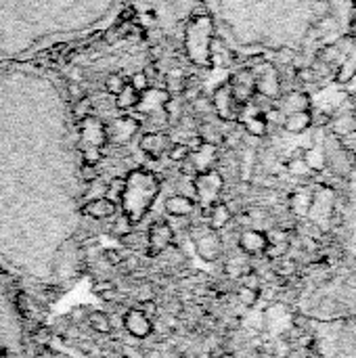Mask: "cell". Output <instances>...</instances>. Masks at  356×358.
<instances>
[{"mask_svg":"<svg viewBox=\"0 0 356 358\" xmlns=\"http://www.w3.org/2000/svg\"><path fill=\"white\" fill-rule=\"evenodd\" d=\"M159 191H162V182L151 170L136 168L128 172V176L124 178V191L120 197L122 214H126L132 224L141 222L149 214Z\"/></svg>","mask_w":356,"mask_h":358,"instance_id":"1","label":"cell"},{"mask_svg":"<svg viewBox=\"0 0 356 358\" xmlns=\"http://www.w3.org/2000/svg\"><path fill=\"white\" fill-rule=\"evenodd\" d=\"M107 138H109L107 126L99 117L86 115L80 120V149H82L84 166H97L101 162Z\"/></svg>","mask_w":356,"mask_h":358,"instance_id":"2","label":"cell"},{"mask_svg":"<svg viewBox=\"0 0 356 358\" xmlns=\"http://www.w3.org/2000/svg\"><path fill=\"white\" fill-rule=\"evenodd\" d=\"M212 31H214V23L208 15L195 17L189 27H187V52L193 61H208L210 57V42H212Z\"/></svg>","mask_w":356,"mask_h":358,"instance_id":"3","label":"cell"},{"mask_svg":"<svg viewBox=\"0 0 356 358\" xmlns=\"http://www.w3.org/2000/svg\"><path fill=\"white\" fill-rule=\"evenodd\" d=\"M193 189H195V199L199 201V206L210 210L214 203L220 201V193L225 189V178H222L220 170L212 168V170L195 174Z\"/></svg>","mask_w":356,"mask_h":358,"instance_id":"4","label":"cell"},{"mask_svg":"<svg viewBox=\"0 0 356 358\" xmlns=\"http://www.w3.org/2000/svg\"><path fill=\"white\" fill-rule=\"evenodd\" d=\"M193 245L197 250V256L206 262H214L220 256V237L214 229H193L191 231Z\"/></svg>","mask_w":356,"mask_h":358,"instance_id":"5","label":"cell"},{"mask_svg":"<svg viewBox=\"0 0 356 358\" xmlns=\"http://www.w3.org/2000/svg\"><path fill=\"white\" fill-rule=\"evenodd\" d=\"M212 107L216 111L218 117L222 120H235L241 115V109L243 105H239L235 99H233V92H231V86L229 84H222L214 90L212 94Z\"/></svg>","mask_w":356,"mask_h":358,"instance_id":"6","label":"cell"},{"mask_svg":"<svg viewBox=\"0 0 356 358\" xmlns=\"http://www.w3.org/2000/svg\"><path fill=\"white\" fill-rule=\"evenodd\" d=\"M172 241H174V229L168 222L159 220V222L151 224V229L147 233V254L159 256L172 245Z\"/></svg>","mask_w":356,"mask_h":358,"instance_id":"7","label":"cell"},{"mask_svg":"<svg viewBox=\"0 0 356 358\" xmlns=\"http://www.w3.org/2000/svg\"><path fill=\"white\" fill-rule=\"evenodd\" d=\"M124 329H126L132 338L145 340V338L151 336L153 323H151V319H149L143 310L132 308V310H128V313L124 315Z\"/></svg>","mask_w":356,"mask_h":358,"instance_id":"8","label":"cell"},{"mask_svg":"<svg viewBox=\"0 0 356 358\" xmlns=\"http://www.w3.org/2000/svg\"><path fill=\"white\" fill-rule=\"evenodd\" d=\"M216 145L214 143H201L197 149H193L191 151V155H189V164H191V168H193V172L195 174H199V172H206V170H212L214 168V164H216Z\"/></svg>","mask_w":356,"mask_h":358,"instance_id":"9","label":"cell"},{"mask_svg":"<svg viewBox=\"0 0 356 358\" xmlns=\"http://www.w3.org/2000/svg\"><path fill=\"white\" fill-rule=\"evenodd\" d=\"M138 147H141L143 153H147L151 157H159V155L168 153V149L172 147V141L164 132H147V134L141 136Z\"/></svg>","mask_w":356,"mask_h":358,"instance_id":"10","label":"cell"},{"mask_svg":"<svg viewBox=\"0 0 356 358\" xmlns=\"http://www.w3.org/2000/svg\"><path fill=\"white\" fill-rule=\"evenodd\" d=\"M82 212H84L86 216L94 218V220H105V218L115 216L118 203L111 201L109 197H94V199H90L88 203H84Z\"/></svg>","mask_w":356,"mask_h":358,"instance_id":"11","label":"cell"},{"mask_svg":"<svg viewBox=\"0 0 356 358\" xmlns=\"http://www.w3.org/2000/svg\"><path fill=\"white\" fill-rule=\"evenodd\" d=\"M136 130H138V124L134 117H120L118 122H113L111 128H107V134L115 143H128L132 134H136Z\"/></svg>","mask_w":356,"mask_h":358,"instance_id":"12","label":"cell"},{"mask_svg":"<svg viewBox=\"0 0 356 358\" xmlns=\"http://www.w3.org/2000/svg\"><path fill=\"white\" fill-rule=\"evenodd\" d=\"M193 210H195V199H193L191 195H180V193H176V195H172V197L166 199V212H168L170 216H174V218H185V216H189Z\"/></svg>","mask_w":356,"mask_h":358,"instance_id":"13","label":"cell"},{"mask_svg":"<svg viewBox=\"0 0 356 358\" xmlns=\"http://www.w3.org/2000/svg\"><path fill=\"white\" fill-rule=\"evenodd\" d=\"M239 245H241V250L248 252V254H260V252L266 250L269 241H266V237H264L260 231H245V233H241V237H239Z\"/></svg>","mask_w":356,"mask_h":358,"instance_id":"14","label":"cell"},{"mask_svg":"<svg viewBox=\"0 0 356 358\" xmlns=\"http://www.w3.org/2000/svg\"><path fill=\"white\" fill-rule=\"evenodd\" d=\"M210 229H214V231H222L229 222H231V210H229V206L227 203H214L212 208H210Z\"/></svg>","mask_w":356,"mask_h":358,"instance_id":"15","label":"cell"},{"mask_svg":"<svg viewBox=\"0 0 356 358\" xmlns=\"http://www.w3.org/2000/svg\"><path fill=\"white\" fill-rule=\"evenodd\" d=\"M138 99H141V94L126 82V86L115 94V107L118 109H122V111H130V109H134L136 107V103H138Z\"/></svg>","mask_w":356,"mask_h":358,"instance_id":"16","label":"cell"},{"mask_svg":"<svg viewBox=\"0 0 356 358\" xmlns=\"http://www.w3.org/2000/svg\"><path fill=\"white\" fill-rule=\"evenodd\" d=\"M285 130L292 132V134H300L304 132L308 126H311V115L306 111H296V113H290L283 122Z\"/></svg>","mask_w":356,"mask_h":358,"instance_id":"17","label":"cell"},{"mask_svg":"<svg viewBox=\"0 0 356 358\" xmlns=\"http://www.w3.org/2000/svg\"><path fill=\"white\" fill-rule=\"evenodd\" d=\"M88 325H90L92 331H97V334H101V336H109L111 329H113L109 315H105L103 310H92V313L88 315Z\"/></svg>","mask_w":356,"mask_h":358,"instance_id":"18","label":"cell"},{"mask_svg":"<svg viewBox=\"0 0 356 358\" xmlns=\"http://www.w3.org/2000/svg\"><path fill=\"white\" fill-rule=\"evenodd\" d=\"M243 128H245V132L252 134V136H264L266 130H269V124H266L264 115L258 113V115L245 117V120H243Z\"/></svg>","mask_w":356,"mask_h":358,"instance_id":"19","label":"cell"},{"mask_svg":"<svg viewBox=\"0 0 356 358\" xmlns=\"http://www.w3.org/2000/svg\"><path fill=\"white\" fill-rule=\"evenodd\" d=\"M189 155H191V149H189L187 143H172V147L168 149V157H170L172 162H176V164L187 162Z\"/></svg>","mask_w":356,"mask_h":358,"instance_id":"20","label":"cell"},{"mask_svg":"<svg viewBox=\"0 0 356 358\" xmlns=\"http://www.w3.org/2000/svg\"><path fill=\"white\" fill-rule=\"evenodd\" d=\"M126 86V80L120 76V73H111V76H107V80H105V90L109 92V94H118L122 88Z\"/></svg>","mask_w":356,"mask_h":358,"instance_id":"21","label":"cell"},{"mask_svg":"<svg viewBox=\"0 0 356 358\" xmlns=\"http://www.w3.org/2000/svg\"><path fill=\"white\" fill-rule=\"evenodd\" d=\"M128 84H130L138 94H143L145 90H149V78H147L145 71H136V73L128 80Z\"/></svg>","mask_w":356,"mask_h":358,"instance_id":"22","label":"cell"},{"mask_svg":"<svg viewBox=\"0 0 356 358\" xmlns=\"http://www.w3.org/2000/svg\"><path fill=\"white\" fill-rule=\"evenodd\" d=\"M132 227H134V224L130 222V218H128L126 214H122V216L113 222V233L122 239L124 235H128V233H132V231H134Z\"/></svg>","mask_w":356,"mask_h":358,"instance_id":"23","label":"cell"},{"mask_svg":"<svg viewBox=\"0 0 356 358\" xmlns=\"http://www.w3.org/2000/svg\"><path fill=\"white\" fill-rule=\"evenodd\" d=\"M237 298H239V302L243 304V306H254L256 302H258V289H252V287H241L239 289V294H237Z\"/></svg>","mask_w":356,"mask_h":358,"instance_id":"24","label":"cell"},{"mask_svg":"<svg viewBox=\"0 0 356 358\" xmlns=\"http://www.w3.org/2000/svg\"><path fill=\"white\" fill-rule=\"evenodd\" d=\"M153 296H155V289H153L151 283H141V285H138V289H136V300H138V304L151 302Z\"/></svg>","mask_w":356,"mask_h":358,"instance_id":"25","label":"cell"},{"mask_svg":"<svg viewBox=\"0 0 356 358\" xmlns=\"http://www.w3.org/2000/svg\"><path fill=\"white\" fill-rule=\"evenodd\" d=\"M122 241L128 248H141V245H147V235H134V231H132V233L124 235Z\"/></svg>","mask_w":356,"mask_h":358,"instance_id":"26","label":"cell"},{"mask_svg":"<svg viewBox=\"0 0 356 358\" xmlns=\"http://www.w3.org/2000/svg\"><path fill=\"white\" fill-rule=\"evenodd\" d=\"M290 172L296 174V176H304V174L311 172V168H308V164L304 159H292L290 162Z\"/></svg>","mask_w":356,"mask_h":358,"instance_id":"27","label":"cell"},{"mask_svg":"<svg viewBox=\"0 0 356 358\" xmlns=\"http://www.w3.org/2000/svg\"><path fill=\"white\" fill-rule=\"evenodd\" d=\"M105 258H109V262L115 264V266H120L122 260H124V256H122L120 252H115V250H107V252H105Z\"/></svg>","mask_w":356,"mask_h":358,"instance_id":"28","label":"cell"},{"mask_svg":"<svg viewBox=\"0 0 356 358\" xmlns=\"http://www.w3.org/2000/svg\"><path fill=\"white\" fill-rule=\"evenodd\" d=\"M243 285H245V287H252V289H258V279H256V275H248V279H245Z\"/></svg>","mask_w":356,"mask_h":358,"instance_id":"29","label":"cell"},{"mask_svg":"<svg viewBox=\"0 0 356 358\" xmlns=\"http://www.w3.org/2000/svg\"><path fill=\"white\" fill-rule=\"evenodd\" d=\"M151 358H162V357H159V352H153V355H151Z\"/></svg>","mask_w":356,"mask_h":358,"instance_id":"30","label":"cell"},{"mask_svg":"<svg viewBox=\"0 0 356 358\" xmlns=\"http://www.w3.org/2000/svg\"><path fill=\"white\" fill-rule=\"evenodd\" d=\"M218 358H233V357H231V355H220Z\"/></svg>","mask_w":356,"mask_h":358,"instance_id":"31","label":"cell"}]
</instances>
